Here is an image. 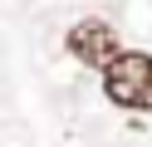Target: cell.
Instances as JSON below:
<instances>
[{
	"label": "cell",
	"instance_id": "1",
	"mask_svg": "<svg viewBox=\"0 0 152 147\" xmlns=\"http://www.w3.org/2000/svg\"><path fill=\"white\" fill-rule=\"evenodd\" d=\"M103 93H108V103H118V108L147 113L152 108V54L123 49V54L103 69Z\"/></svg>",
	"mask_w": 152,
	"mask_h": 147
},
{
	"label": "cell",
	"instance_id": "2",
	"mask_svg": "<svg viewBox=\"0 0 152 147\" xmlns=\"http://www.w3.org/2000/svg\"><path fill=\"white\" fill-rule=\"evenodd\" d=\"M64 49H69L74 59H79V64H88V69H108L113 59L123 54V44H118V29L108 25V20H79V25L69 29V34H64Z\"/></svg>",
	"mask_w": 152,
	"mask_h": 147
}]
</instances>
